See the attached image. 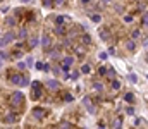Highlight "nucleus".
Wrapping results in <instances>:
<instances>
[{"label":"nucleus","instance_id":"obj_19","mask_svg":"<svg viewBox=\"0 0 148 129\" xmlns=\"http://www.w3.org/2000/svg\"><path fill=\"white\" fill-rule=\"evenodd\" d=\"M105 76H107V77H109V79H114V77H115V69H107V74H105Z\"/></svg>","mask_w":148,"mask_h":129},{"label":"nucleus","instance_id":"obj_1","mask_svg":"<svg viewBox=\"0 0 148 129\" xmlns=\"http://www.w3.org/2000/svg\"><path fill=\"white\" fill-rule=\"evenodd\" d=\"M23 102H24V95L21 91H14L10 95V105L12 107H19V105H23Z\"/></svg>","mask_w":148,"mask_h":129},{"label":"nucleus","instance_id":"obj_42","mask_svg":"<svg viewBox=\"0 0 148 129\" xmlns=\"http://www.w3.org/2000/svg\"><path fill=\"white\" fill-rule=\"evenodd\" d=\"M134 124H136V126H141V124H143V119H136V122H134Z\"/></svg>","mask_w":148,"mask_h":129},{"label":"nucleus","instance_id":"obj_4","mask_svg":"<svg viewBox=\"0 0 148 129\" xmlns=\"http://www.w3.org/2000/svg\"><path fill=\"white\" fill-rule=\"evenodd\" d=\"M47 88H48L50 91H57V90L60 88V83H59L57 79H50V81L47 83Z\"/></svg>","mask_w":148,"mask_h":129},{"label":"nucleus","instance_id":"obj_46","mask_svg":"<svg viewBox=\"0 0 148 129\" xmlns=\"http://www.w3.org/2000/svg\"><path fill=\"white\" fill-rule=\"evenodd\" d=\"M91 0H79V3H83V5H86V3H90Z\"/></svg>","mask_w":148,"mask_h":129},{"label":"nucleus","instance_id":"obj_10","mask_svg":"<svg viewBox=\"0 0 148 129\" xmlns=\"http://www.w3.org/2000/svg\"><path fill=\"white\" fill-rule=\"evenodd\" d=\"M81 43L86 45V47L91 45V36H90V34H83V36H81Z\"/></svg>","mask_w":148,"mask_h":129},{"label":"nucleus","instance_id":"obj_21","mask_svg":"<svg viewBox=\"0 0 148 129\" xmlns=\"http://www.w3.org/2000/svg\"><path fill=\"white\" fill-rule=\"evenodd\" d=\"M127 81H129V83H136V81H138V76H136V74H127Z\"/></svg>","mask_w":148,"mask_h":129},{"label":"nucleus","instance_id":"obj_43","mask_svg":"<svg viewBox=\"0 0 148 129\" xmlns=\"http://www.w3.org/2000/svg\"><path fill=\"white\" fill-rule=\"evenodd\" d=\"M62 128H73V126H71L69 122H62Z\"/></svg>","mask_w":148,"mask_h":129},{"label":"nucleus","instance_id":"obj_29","mask_svg":"<svg viewBox=\"0 0 148 129\" xmlns=\"http://www.w3.org/2000/svg\"><path fill=\"white\" fill-rule=\"evenodd\" d=\"M131 38H133V40H136V38H140V29H134V31L131 33Z\"/></svg>","mask_w":148,"mask_h":129},{"label":"nucleus","instance_id":"obj_47","mask_svg":"<svg viewBox=\"0 0 148 129\" xmlns=\"http://www.w3.org/2000/svg\"><path fill=\"white\" fill-rule=\"evenodd\" d=\"M43 71H50V65H48V64H43Z\"/></svg>","mask_w":148,"mask_h":129},{"label":"nucleus","instance_id":"obj_45","mask_svg":"<svg viewBox=\"0 0 148 129\" xmlns=\"http://www.w3.org/2000/svg\"><path fill=\"white\" fill-rule=\"evenodd\" d=\"M53 2H55V5H62L64 3V0H53Z\"/></svg>","mask_w":148,"mask_h":129},{"label":"nucleus","instance_id":"obj_52","mask_svg":"<svg viewBox=\"0 0 148 129\" xmlns=\"http://www.w3.org/2000/svg\"><path fill=\"white\" fill-rule=\"evenodd\" d=\"M147 62H148V55H147Z\"/></svg>","mask_w":148,"mask_h":129},{"label":"nucleus","instance_id":"obj_31","mask_svg":"<svg viewBox=\"0 0 148 129\" xmlns=\"http://www.w3.org/2000/svg\"><path fill=\"white\" fill-rule=\"evenodd\" d=\"M124 23H133V16L126 14V16H124Z\"/></svg>","mask_w":148,"mask_h":129},{"label":"nucleus","instance_id":"obj_25","mask_svg":"<svg viewBox=\"0 0 148 129\" xmlns=\"http://www.w3.org/2000/svg\"><path fill=\"white\" fill-rule=\"evenodd\" d=\"M41 3H43L45 7H52V5H55V2H53V0H41Z\"/></svg>","mask_w":148,"mask_h":129},{"label":"nucleus","instance_id":"obj_22","mask_svg":"<svg viewBox=\"0 0 148 129\" xmlns=\"http://www.w3.org/2000/svg\"><path fill=\"white\" fill-rule=\"evenodd\" d=\"M112 88H114V90H121V83H119L115 77L112 79Z\"/></svg>","mask_w":148,"mask_h":129},{"label":"nucleus","instance_id":"obj_34","mask_svg":"<svg viewBox=\"0 0 148 129\" xmlns=\"http://www.w3.org/2000/svg\"><path fill=\"white\" fill-rule=\"evenodd\" d=\"M98 57H100L102 60H105V59H109V53H107V52H102V53H100Z\"/></svg>","mask_w":148,"mask_h":129},{"label":"nucleus","instance_id":"obj_15","mask_svg":"<svg viewBox=\"0 0 148 129\" xmlns=\"http://www.w3.org/2000/svg\"><path fill=\"white\" fill-rule=\"evenodd\" d=\"M90 71H91V65H90V64H83L79 72H83V74H90Z\"/></svg>","mask_w":148,"mask_h":129},{"label":"nucleus","instance_id":"obj_3","mask_svg":"<svg viewBox=\"0 0 148 129\" xmlns=\"http://www.w3.org/2000/svg\"><path fill=\"white\" fill-rule=\"evenodd\" d=\"M74 59L73 57H64V62H62V72H69V67L73 65Z\"/></svg>","mask_w":148,"mask_h":129},{"label":"nucleus","instance_id":"obj_36","mask_svg":"<svg viewBox=\"0 0 148 129\" xmlns=\"http://www.w3.org/2000/svg\"><path fill=\"white\" fill-rule=\"evenodd\" d=\"M98 74H100V76H105V74H107V69H105V67H100V69H98Z\"/></svg>","mask_w":148,"mask_h":129},{"label":"nucleus","instance_id":"obj_20","mask_svg":"<svg viewBox=\"0 0 148 129\" xmlns=\"http://www.w3.org/2000/svg\"><path fill=\"white\" fill-rule=\"evenodd\" d=\"M17 36H19L21 40H26V38H28V31H26V29H21V31L17 33Z\"/></svg>","mask_w":148,"mask_h":129},{"label":"nucleus","instance_id":"obj_7","mask_svg":"<svg viewBox=\"0 0 148 129\" xmlns=\"http://www.w3.org/2000/svg\"><path fill=\"white\" fill-rule=\"evenodd\" d=\"M41 45H43V48H45V50H48V47L52 45V40H50V36H48V34H43V38H41Z\"/></svg>","mask_w":148,"mask_h":129},{"label":"nucleus","instance_id":"obj_50","mask_svg":"<svg viewBox=\"0 0 148 129\" xmlns=\"http://www.w3.org/2000/svg\"><path fill=\"white\" fill-rule=\"evenodd\" d=\"M23 2H31V0H23Z\"/></svg>","mask_w":148,"mask_h":129},{"label":"nucleus","instance_id":"obj_30","mask_svg":"<svg viewBox=\"0 0 148 129\" xmlns=\"http://www.w3.org/2000/svg\"><path fill=\"white\" fill-rule=\"evenodd\" d=\"M7 26H10V28H12V26H16V19L9 17V19H7Z\"/></svg>","mask_w":148,"mask_h":129},{"label":"nucleus","instance_id":"obj_41","mask_svg":"<svg viewBox=\"0 0 148 129\" xmlns=\"http://www.w3.org/2000/svg\"><path fill=\"white\" fill-rule=\"evenodd\" d=\"M17 67H19V69H26V62H19Z\"/></svg>","mask_w":148,"mask_h":129},{"label":"nucleus","instance_id":"obj_11","mask_svg":"<svg viewBox=\"0 0 148 129\" xmlns=\"http://www.w3.org/2000/svg\"><path fill=\"white\" fill-rule=\"evenodd\" d=\"M17 121V115H5L3 117V122L5 124H12V122H16Z\"/></svg>","mask_w":148,"mask_h":129},{"label":"nucleus","instance_id":"obj_44","mask_svg":"<svg viewBox=\"0 0 148 129\" xmlns=\"http://www.w3.org/2000/svg\"><path fill=\"white\" fill-rule=\"evenodd\" d=\"M5 45H7V43L3 41V38H0V48H2V47H5Z\"/></svg>","mask_w":148,"mask_h":129},{"label":"nucleus","instance_id":"obj_13","mask_svg":"<svg viewBox=\"0 0 148 129\" xmlns=\"http://www.w3.org/2000/svg\"><path fill=\"white\" fill-rule=\"evenodd\" d=\"M36 45H40V40H38V36H33V38H29V48H35Z\"/></svg>","mask_w":148,"mask_h":129},{"label":"nucleus","instance_id":"obj_40","mask_svg":"<svg viewBox=\"0 0 148 129\" xmlns=\"http://www.w3.org/2000/svg\"><path fill=\"white\" fill-rule=\"evenodd\" d=\"M26 65H33V57H28V60H26Z\"/></svg>","mask_w":148,"mask_h":129},{"label":"nucleus","instance_id":"obj_27","mask_svg":"<svg viewBox=\"0 0 148 129\" xmlns=\"http://www.w3.org/2000/svg\"><path fill=\"white\" fill-rule=\"evenodd\" d=\"M26 84H29V79H28V76H23V79H21V86H26Z\"/></svg>","mask_w":148,"mask_h":129},{"label":"nucleus","instance_id":"obj_9","mask_svg":"<svg viewBox=\"0 0 148 129\" xmlns=\"http://www.w3.org/2000/svg\"><path fill=\"white\" fill-rule=\"evenodd\" d=\"M126 48H127L129 52H134V48H136V41H134V40H127V41H126Z\"/></svg>","mask_w":148,"mask_h":129},{"label":"nucleus","instance_id":"obj_32","mask_svg":"<svg viewBox=\"0 0 148 129\" xmlns=\"http://www.w3.org/2000/svg\"><path fill=\"white\" fill-rule=\"evenodd\" d=\"M55 57H59V50H52L50 52V59H55Z\"/></svg>","mask_w":148,"mask_h":129},{"label":"nucleus","instance_id":"obj_51","mask_svg":"<svg viewBox=\"0 0 148 129\" xmlns=\"http://www.w3.org/2000/svg\"><path fill=\"white\" fill-rule=\"evenodd\" d=\"M0 67H2V60H0Z\"/></svg>","mask_w":148,"mask_h":129},{"label":"nucleus","instance_id":"obj_38","mask_svg":"<svg viewBox=\"0 0 148 129\" xmlns=\"http://www.w3.org/2000/svg\"><path fill=\"white\" fill-rule=\"evenodd\" d=\"M5 59H9V53H5V52H0V60H5Z\"/></svg>","mask_w":148,"mask_h":129},{"label":"nucleus","instance_id":"obj_12","mask_svg":"<svg viewBox=\"0 0 148 129\" xmlns=\"http://www.w3.org/2000/svg\"><path fill=\"white\" fill-rule=\"evenodd\" d=\"M21 79H23L21 74H14V76H10V81H12L14 84H21Z\"/></svg>","mask_w":148,"mask_h":129},{"label":"nucleus","instance_id":"obj_14","mask_svg":"<svg viewBox=\"0 0 148 129\" xmlns=\"http://www.w3.org/2000/svg\"><path fill=\"white\" fill-rule=\"evenodd\" d=\"M55 34H59V36L66 34V29H64V26H62V24H57V26H55Z\"/></svg>","mask_w":148,"mask_h":129},{"label":"nucleus","instance_id":"obj_16","mask_svg":"<svg viewBox=\"0 0 148 129\" xmlns=\"http://www.w3.org/2000/svg\"><path fill=\"white\" fill-rule=\"evenodd\" d=\"M67 21V16H57L55 17V24H64Z\"/></svg>","mask_w":148,"mask_h":129},{"label":"nucleus","instance_id":"obj_39","mask_svg":"<svg viewBox=\"0 0 148 129\" xmlns=\"http://www.w3.org/2000/svg\"><path fill=\"white\" fill-rule=\"evenodd\" d=\"M77 77H79V72H77V71H76V72H74V74H71V79H74V81H76V79H77Z\"/></svg>","mask_w":148,"mask_h":129},{"label":"nucleus","instance_id":"obj_17","mask_svg":"<svg viewBox=\"0 0 148 129\" xmlns=\"http://www.w3.org/2000/svg\"><path fill=\"white\" fill-rule=\"evenodd\" d=\"M121 126H122V119H121V117H117V119H114V122H112V128L119 129Z\"/></svg>","mask_w":148,"mask_h":129},{"label":"nucleus","instance_id":"obj_5","mask_svg":"<svg viewBox=\"0 0 148 129\" xmlns=\"http://www.w3.org/2000/svg\"><path fill=\"white\" fill-rule=\"evenodd\" d=\"M83 103H84V107L88 108L90 114H95V112H97V108H95V105L90 102V98H83Z\"/></svg>","mask_w":148,"mask_h":129},{"label":"nucleus","instance_id":"obj_28","mask_svg":"<svg viewBox=\"0 0 148 129\" xmlns=\"http://www.w3.org/2000/svg\"><path fill=\"white\" fill-rule=\"evenodd\" d=\"M93 88H95L97 91H102V90H103V84H102V83H95V84H93Z\"/></svg>","mask_w":148,"mask_h":129},{"label":"nucleus","instance_id":"obj_33","mask_svg":"<svg viewBox=\"0 0 148 129\" xmlns=\"http://www.w3.org/2000/svg\"><path fill=\"white\" fill-rule=\"evenodd\" d=\"M141 23H143V26H148V12L143 16V19H141Z\"/></svg>","mask_w":148,"mask_h":129},{"label":"nucleus","instance_id":"obj_2","mask_svg":"<svg viewBox=\"0 0 148 129\" xmlns=\"http://www.w3.org/2000/svg\"><path fill=\"white\" fill-rule=\"evenodd\" d=\"M41 86H43V84H41L40 81H33V83H31V90H33V91H31V97L35 98V100H40V98H41Z\"/></svg>","mask_w":148,"mask_h":129},{"label":"nucleus","instance_id":"obj_26","mask_svg":"<svg viewBox=\"0 0 148 129\" xmlns=\"http://www.w3.org/2000/svg\"><path fill=\"white\" fill-rule=\"evenodd\" d=\"M73 100H74V98H73V95H71V93H66V95H64V102H67V103H71Z\"/></svg>","mask_w":148,"mask_h":129},{"label":"nucleus","instance_id":"obj_35","mask_svg":"<svg viewBox=\"0 0 148 129\" xmlns=\"http://www.w3.org/2000/svg\"><path fill=\"white\" fill-rule=\"evenodd\" d=\"M60 72H62V67H53V74L55 76H59Z\"/></svg>","mask_w":148,"mask_h":129},{"label":"nucleus","instance_id":"obj_23","mask_svg":"<svg viewBox=\"0 0 148 129\" xmlns=\"http://www.w3.org/2000/svg\"><path fill=\"white\" fill-rule=\"evenodd\" d=\"M100 38H102V40H107V38H109V31H107V29H100Z\"/></svg>","mask_w":148,"mask_h":129},{"label":"nucleus","instance_id":"obj_6","mask_svg":"<svg viewBox=\"0 0 148 129\" xmlns=\"http://www.w3.org/2000/svg\"><path fill=\"white\" fill-rule=\"evenodd\" d=\"M45 114H47V112H45L43 108H40V107L33 108V117H35V119H43V117H45Z\"/></svg>","mask_w":148,"mask_h":129},{"label":"nucleus","instance_id":"obj_18","mask_svg":"<svg viewBox=\"0 0 148 129\" xmlns=\"http://www.w3.org/2000/svg\"><path fill=\"white\" fill-rule=\"evenodd\" d=\"M124 100H126L127 103H133V102H134V95L129 91V93H126V95H124Z\"/></svg>","mask_w":148,"mask_h":129},{"label":"nucleus","instance_id":"obj_37","mask_svg":"<svg viewBox=\"0 0 148 129\" xmlns=\"http://www.w3.org/2000/svg\"><path fill=\"white\" fill-rule=\"evenodd\" d=\"M126 112H127V115H134V108H133V107H127Z\"/></svg>","mask_w":148,"mask_h":129},{"label":"nucleus","instance_id":"obj_49","mask_svg":"<svg viewBox=\"0 0 148 129\" xmlns=\"http://www.w3.org/2000/svg\"><path fill=\"white\" fill-rule=\"evenodd\" d=\"M102 2H103V3H110L112 0H102Z\"/></svg>","mask_w":148,"mask_h":129},{"label":"nucleus","instance_id":"obj_48","mask_svg":"<svg viewBox=\"0 0 148 129\" xmlns=\"http://www.w3.org/2000/svg\"><path fill=\"white\" fill-rule=\"evenodd\" d=\"M36 69H43V64L41 62H36Z\"/></svg>","mask_w":148,"mask_h":129},{"label":"nucleus","instance_id":"obj_8","mask_svg":"<svg viewBox=\"0 0 148 129\" xmlns=\"http://www.w3.org/2000/svg\"><path fill=\"white\" fill-rule=\"evenodd\" d=\"M14 38H16V34H14L12 31H7L5 34H3V41H5V43H10Z\"/></svg>","mask_w":148,"mask_h":129},{"label":"nucleus","instance_id":"obj_24","mask_svg":"<svg viewBox=\"0 0 148 129\" xmlns=\"http://www.w3.org/2000/svg\"><path fill=\"white\" fill-rule=\"evenodd\" d=\"M91 21H93V23H100V21H102V16H100V14H93V16H91Z\"/></svg>","mask_w":148,"mask_h":129}]
</instances>
